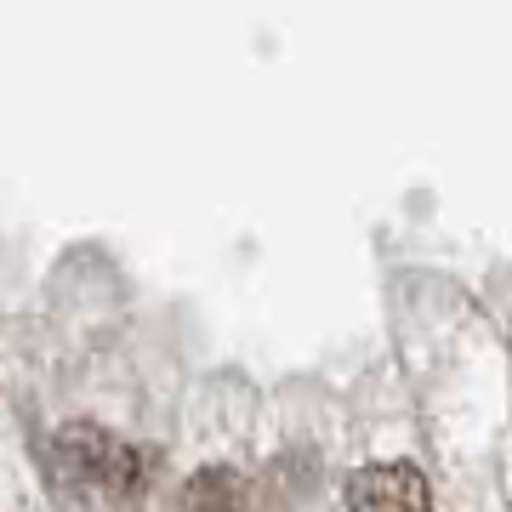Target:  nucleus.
Here are the masks:
<instances>
[{"label":"nucleus","mask_w":512,"mask_h":512,"mask_svg":"<svg viewBox=\"0 0 512 512\" xmlns=\"http://www.w3.org/2000/svg\"><path fill=\"white\" fill-rule=\"evenodd\" d=\"M57 456H63V467H69L86 490H103V495H137L148 484V473H154V456L148 450H137V444L114 439L109 427H92V421H74V427H63L57 433Z\"/></svg>","instance_id":"obj_1"},{"label":"nucleus","mask_w":512,"mask_h":512,"mask_svg":"<svg viewBox=\"0 0 512 512\" xmlns=\"http://www.w3.org/2000/svg\"><path fill=\"white\" fill-rule=\"evenodd\" d=\"M348 507L353 512H433V495H427V478L404 461H387V467H359L348 478Z\"/></svg>","instance_id":"obj_2"},{"label":"nucleus","mask_w":512,"mask_h":512,"mask_svg":"<svg viewBox=\"0 0 512 512\" xmlns=\"http://www.w3.org/2000/svg\"><path fill=\"white\" fill-rule=\"evenodd\" d=\"M188 512H251V484L228 467H205L188 484Z\"/></svg>","instance_id":"obj_3"}]
</instances>
